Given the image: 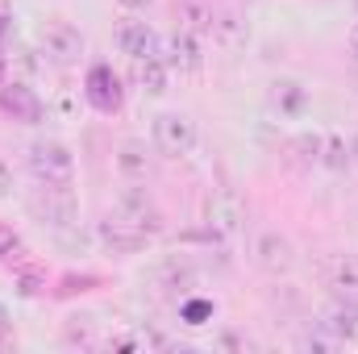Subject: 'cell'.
<instances>
[{
  "label": "cell",
  "mask_w": 358,
  "mask_h": 354,
  "mask_svg": "<svg viewBox=\"0 0 358 354\" xmlns=\"http://www.w3.org/2000/svg\"><path fill=\"white\" fill-rule=\"evenodd\" d=\"M29 213L42 221V225H50L55 234H67V229H76L80 221V204H76V196L67 192V183H46V187H38V196L29 200Z\"/></svg>",
  "instance_id": "1"
},
{
  "label": "cell",
  "mask_w": 358,
  "mask_h": 354,
  "mask_svg": "<svg viewBox=\"0 0 358 354\" xmlns=\"http://www.w3.org/2000/svg\"><path fill=\"white\" fill-rule=\"evenodd\" d=\"M29 171L38 183H71L76 176V155L71 146L55 142V138H42L29 146Z\"/></svg>",
  "instance_id": "2"
},
{
  "label": "cell",
  "mask_w": 358,
  "mask_h": 354,
  "mask_svg": "<svg viewBox=\"0 0 358 354\" xmlns=\"http://www.w3.org/2000/svg\"><path fill=\"white\" fill-rule=\"evenodd\" d=\"M150 138H155V146H159L167 159H183V155L196 150V121L183 117V113H159Z\"/></svg>",
  "instance_id": "3"
},
{
  "label": "cell",
  "mask_w": 358,
  "mask_h": 354,
  "mask_svg": "<svg viewBox=\"0 0 358 354\" xmlns=\"http://www.w3.org/2000/svg\"><path fill=\"white\" fill-rule=\"evenodd\" d=\"M38 42H42V55H46L50 63H59V67H71V63H80V55H84V34H80L71 21H46V25L38 29Z\"/></svg>",
  "instance_id": "4"
},
{
  "label": "cell",
  "mask_w": 358,
  "mask_h": 354,
  "mask_svg": "<svg viewBox=\"0 0 358 354\" xmlns=\"http://www.w3.org/2000/svg\"><path fill=\"white\" fill-rule=\"evenodd\" d=\"M84 100H88L96 113H104V117L121 113L125 88H121V80H117V71H113L108 63H96V67L88 71V80H84Z\"/></svg>",
  "instance_id": "5"
},
{
  "label": "cell",
  "mask_w": 358,
  "mask_h": 354,
  "mask_svg": "<svg viewBox=\"0 0 358 354\" xmlns=\"http://www.w3.org/2000/svg\"><path fill=\"white\" fill-rule=\"evenodd\" d=\"M117 217H121L125 225H134L138 234H146V238H155V234L163 229V213L155 208V200H150L142 187H125V192L117 196Z\"/></svg>",
  "instance_id": "6"
},
{
  "label": "cell",
  "mask_w": 358,
  "mask_h": 354,
  "mask_svg": "<svg viewBox=\"0 0 358 354\" xmlns=\"http://www.w3.org/2000/svg\"><path fill=\"white\" fill-rule=\"evenodd\" d=\"M0 108H4L13 121H21V125H38V121L46 117L42 96L29 88L25 80H4V84H0Z\"/></svg>",
  "instance_id": "7"
},
{
  "label": "cell",
  "mask_w": 358,
  "mask_h": 354,
  "mask_svg": "<svg viewBox=\"0 0 358 354\" xmlns=\"http://www.w3.org/2000/svg\"><path fill=\"white\" fill-rule=\"evenodd\" d=\"M117 46H121V55H129V63H134V59H159L163 38H159L146 21H125V25L117 29Z\"/></svg>",
  "instance_id": "8"
},
{
  "label": "cell",
  "mask_w": 358,
  "mask_h": 354,
  "mask_svg": "<svg viewBox=\"0 0 358 354\" xmlns=\"http://www.w3.org/2000/svg\"><path fill=\"white\" fill-rule=\"evenodd\" d=\"M255 263L263 267L267 275H287V271H292V263H296L292 242H287L283 234H275V229L259 234V242H255Z\"/></svg>",
  "instance_id": "9"
},
{
  "label": "cell",
  "mask_w": 358,
  "mask_h": 354,
  "mask_svg": "<svg viewBox=\"0 0 358 354\" xmlns=\"http://www.w3.org/2000/svg\"><path fill=\"white\" fill-rule=\"evenodd\" d=\"M159 59L167 67H179V71H196L200 67V42H196V34H187V29L167 34L163 46H159Z\"/></svg>",
  "instance_id": "10"
},
{
  "label": "cell",
  "mask_w": 358,
  "mask_h": 354,
  "mask_svg": "<svg viewBox=\"0 0 358 354\" xmlns=\"http://www.w3.org/2000/svg\"><path fill=\"white\" fill-rule=\"evenodd\" d=\"M96 238L113 250V255H138L142 246H146V234H138L134 225H125L121 217H108V221H100V229H96Z\"/></svg>",
  "instance_id": "11"
},
{
  "label": "cell",
  "mask_w": 358,
  "mask_h": 354,
  "mask_svg": "<svg viewBox=\"0 0 358 354\" xmlns=\"http://www.w3.org/2000/svg\"><path fill=\"white\" fill-rule=\"evenodd\" d=\"M321 330H329L338 342H346V346H358V300H338L329 313H325V321H321Z\"/></svg>",
  "instance_id": "12"
},
{
  "label": "cell",
  "mask_w": 358,
  "mask_h": 354,
  "mask_svg": "<svg viewBox=\"0 0 358 354\" xmlns=\"http://www.w3.org/2000/svg\"><path fill=\"white\" fill-rule=\"evenodd\" d=\"M167 71L171 67L163 59H134V84L146 96H163L167 92Z\"/></svg>",
  "instance_id": "13"
},
{
  "label": "cell",
  "mask_w": 358,
  "mask_h": 354,
  "mask_svg": "<svg viewBox=\"0 0 358 354\" xmlns=\"http://www.w3.org/2000/svg\"><path fill=\"white\" fill-rule=\"evenodd\" d=\"M213 25H217V13L208 0H183L179 4V29L200 38V34H213Z\"/></svg>",
  "instance_id": "14"
},
{
  "label": "cell",
  "mask_w": 358,
  "mask_h": 354,
  "mask_svg": "<svg viewBox=\"0 0 358 354\" xmlns=\"http://www.w3.org/2000/svg\"><path fill=\"white\" fill-rule=\"evenodd\" d=\"M325 275H329V288H338L342 296H350V300L358 296V259H350V255H338V259H329Z\"/></svg>",
  "instance_id": "15"
},
{
  "label": "cell",
  "mask_w": 358,
  "mask_h": 354,
  "mask_svg": "<svg viewBox=\"0 0 358 354\" xmlns=\"http://www.w3.org/2000/svg\"><path fill=\"white\" fill-rule=\"evenodd\" d=\"M117 171L125 179H146L150 176V159H146V146L142 142H125L121 155H117Z\"/></svg>",
  "instance_id": "16"
},
{
  "label": "cell",
  "mask_w": 358,
  "mask_h": 354,
  "mask_svg": "<svg viewBox=\"0 0 358 354\" xmlns=\"http://www.w3.org/2000/svg\"><path fill=\"white\" fill-rule=\"evenodd\" d=\"M238 221H242V204L234 200V196H221V200H213V208H208V225L217 229V234H234L238 229Z\"/></svg>",
  "instance_id": "17"
},
{
  "label": "cell",
  "mask_w": 358,
  "mask_h": 354,
  "mask_svg": "<svg viewBox=\"0 0 358 354\" xmlns=\"http://www.w3.org/2000/svg\"><path fill=\"white\" fill-rule=\"evenodd\" d=\"M213 38H217L225 50H234V46H242V42H246V21H238L234 13H225V17H217Z\"/></svg>",
  "instance_id": "18"
},
{
  "label": "cell",
  "mask_w": 358,
  "mask_h": 354,
  "mask_svg": "<svg viewBox=\"0 0 358 354\" xmlns=\"http://www.w3.org/2000/svg\"><path fill=\"white\" fill-rule=\"evenodd\" d=\"M317 163H321V167H329V171H346V163H350V150H346V142H342L338 134L321 138V155H317Z\"/></svg>",
  "instance_id": "19"
},
{
  "label": "cell",
  "mask_w": 358,
  "mask_h": 354,
  "mask_svg": "<svg viewBox=\"0 0 358 354\" xmlns=\"http://www.w3.org/2000/svg\"><path fill=\"white\" fill-rule=\"evenodd\" d=\"M275 104H279V113H300V108L308 104V96H304L300 84L283 80V84H275Z\"/></svg>",
  "instance_id": "20"
},
{
  "label": "cell",
  "mask_w": 358,
  "mask_h": 354,
  "mask_svg": "<svg viewBox=\"0 0 358 354\" xmlns=\"http://www.w3.org/2000/svg\"><path fill=\"white\" fill-rule=\"evenodd\" d=\"M42 283H46V271H42V267H25V271L17 275V292H21V296H38Z\"/></svg>",
  "instance_id": "21"
},
{
  "label": "cell",
  "mask_w": 358,
  "mask_h": 354,
  "mask_svg": "<svg viewBox=\"0 0 358 354\" xmlns=\"http://www.w3.org/2000/svg\"><path fill=\"white\" fill-rule=\"evenodd\" d=\"M179 317H183L187 325H204V321L213 317V300H187V304L179 309Z\"/></svg>",
  "instance_id": "22"
},
{
  "label": "cell",
  "mask_w": 358,
  "mask_h": 354,
  "mask_svg": "<svg viewBox=\"0 0 358 354\" xmlns=\"http://www.w3.org/2000/svg\"><path fill=\"white\" fill-rule=\"evenodd\" d=\"M13 255H21V238L8 225H0V259H13Z\"/></svg>",
  "instance_id": "23"
},
{
  "label": "cell",
  "mask_w": 358,
  "mask_h": 354,
  "mask_svg": "<svg viewBox=\"0 0 358 354\" xmlns=\"http://www.w3.org/2000/svg\"><path fill=\"white\" fill-rule=\"evenodd\" d=\"M4 196H13V167L0 159V200H4Z\"/></svg>",
  "instance_id": "24"
},
{
  "label": "cell",
  "mask_w": 358,
  "mask_h": 354,
  "mask_svg": "<svg viewBox=\"0 0 358 354\" xmlns=\"http://www.w3.org/2000/svg\"><path fill=\"white\" fill-rule=\"evenodd\" d=\"M8 338H13V330H8V313L0 309V351L8 346Z\"/></svg>",
  "instance_id": "25"
},
{
  "label": "cell",
  "mask_w": 358,
  "mask_h": 354,
  "mask_svg": "<svg viewBox=\"0 0 358 354\" xmlns=\"http://www.w3.org/2000/svg\"><path fill=\"white\" fill-rule=\"evenodd\" d=\"M346 46H350V55L358 59V21L350 25V34H346Z\"/></svg>",
  "instance_id": "26"
},
{
  "label": "cell",
  "mask_w": 358,
  "mask_h": 354,
  "mask_svg": "<svg viewBox=\"0 0 358 354\" xmlns=\"http://www.w3.org/2000/svg\"><path fill=\"white\" fill-rule=\"evenodd\" d=\"M117 4H125V8H146L150 0H117Z\"/></svg>",
  "instance_id": "27"
},
{
  "label": "cell",
  "mask_w": 358,
  "mask_h": 354,
  "mask_svg": "<svg viewBox=\"0 0 358 354\" xmlns=\"http://www.w3.org/2000/svg\"><path fill=\"white\" fill-rule=\"evenodd\" d=\"M350 159H355V163H358V138H355V146H350Z\"/></svg>",
  "instance_id": "28"
},
{
  "label": "cell",
  "mask_w": 358,
  "mask_h": 354,
  "mask_svg": "<svg viewBox=\"0 0 358 354\" xmlns=\"http://www.w3.org/2000/svg\"><path fill=\"white\" fill-rule=\"evenodd\" d=\"M355 13H358V0H355Z\"/></svg>",
  "instance_id": "29"
}]
</instances>
